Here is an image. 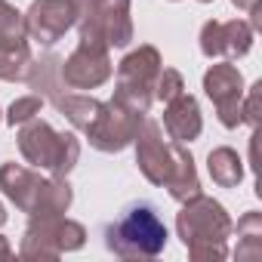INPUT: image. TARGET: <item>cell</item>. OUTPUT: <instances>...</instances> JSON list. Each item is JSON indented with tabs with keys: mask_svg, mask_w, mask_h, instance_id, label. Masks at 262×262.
Segmentation results:
<instances>
[{
	"mask_svg": "<svg viewBox=\"0 0 262 262\" xmlns=\"http://www.w3.org/2000/svg\"><path fill=\"white\" fill-rule=\"evenodd\" d=\"M167 225L151 201H133L105 228V247L120 259H151L167 247Z\"/></svg>",
	"mask_w": 262,
	"mask_h": 262,
	"instance_id": "obj_1",
	"label": "cell"
},
{
	"mask_svg": "<svg viewBox=\"0 0 262 262\" xmlns=\"http://www.w3.org/2000/svg\"><path fill=\"white\" fill-rule=\"evenodd\" d=\"M182 204L185 207L176 219V228L191 259H225V237L231 234V219L225 207L204 194H194Z\"/></svg>",
	"mask_w": 262,
	"mask_h": 262,
	"instance_id": "obj_2",
	"label": "cell"
},
{
	"mask_svg": "<svg viewBox=\"0 0 262 262\" xmlns=\"http://www.w3.org/2000/svg\"><path fill=\"white\" fill-rule=\"evenodd\" d=\"M0 188L19 210L31 216H62L71 204V185L65 182V176L40 179L19 164L0 167Z\"/></svg>",
	"mask_w": 262,
	"mask_h": 262,
	"instance_id": "obj_3",
	"label": "cell"
},
{
	"mask_svg": "<svg viewBox=\"0 0 262 262\" xmlns=\"http://www.w3.org/2000/svg\"><path fill=\"white\" fill-rule=\"evenodd\" d=\"M80 40L102 47H126L133 40L129 0H68Z\"/></svg>",
	"mask_w": 262,
	"mask_h": 262,
	"instance_id": "obj_4",
	"label": "cell"
},
{
	"mask_svg": "<svg viewBox=\"0 0 262 262\" xmlns=\"http://www.w3.org/2000/svg\"><path fill=\"white\" fill-rule=\"evenodd\" d=\"M19 148L22 158L34 167L50 170L53 176H68L80 158V145L71 133H56L47 120H25L19 129Z\"/></svg>",
	"mask_w": 262,
	"mask_h": 262,
	"instance_id": "obj_5",
	"label": "cell"
},
{
	"mask_svg": "<svg viewBox=\"0 0 262 262\" xmlns=\"http://www.w3.org/2000/svg\"><path fill=\"white\" fill-rule=\"evenodd\" d=\"M161 74V53L155 47H139L133 50L117 68V93L114 99L136 108L139 114H148L151 99H155V80Z\"/></svg>",
	"mask_w": 262,
	"mask_h": 262,
	"instance_id": "obj_6",
	"label": "cell"
},
{
	"mask_svg": "<svg viewBox=\"0 0 262 262\" xmlns=\"http://www.w3.org/2000/svg\"><path fill=\"white\" fill-rule=\"evenodd\" d=\"M139 123H142V114L136 108L111 99V102H99V111L83 133H86L90 145L99 151H123L136 139Z\"/></svg>",
	"mask_w": 262,
	"mask_h": 262,
	"instance_id": "obj_7",
	"label": "cell"
},
{
	"mask_svg": "<svg viewBox=\"0 0 262 262\" xmlns=\"http://www.w3.org/2000/svg\"><path fill=\"white\" fill-rule=\"evenodd\" d=\"M86 231L80 222L62 219V216H34V222L25 231L22 241V256L28 259H56L59 253L77 250L83 244Z\"/></svg>",
	"mask_w": 262,
	"mask_h": 262,
	"instance_id": "obj_8",
	"label": "cell"
},
{
	"mask_svg": "<svg viewBox=\"0 0 262 262\" xmlns=\"http://www.w3.org/2000/svg\"><path fill=\"white\" fill-rule=\"evenodd\" d=\"M179 158V142H167L164 139V126L158 120H145L136 129V164L145 173L148 182L164 185L173 173V164Z\"/></svg>",
	"mask_w": 262,
	"mask_h": 262,
	"instance_id": "obj_9",
	"label": "cell"
},
{
	"mask_svg": "<svg viewBox=\"0 0 262 262\" xmlns=\"http://www.w3.org/2000/svg\"><path fill=\"white\" fill-rule=\"evenodd\" d=\"M204 93L213 99L222 126L234 129L237 123H244V114H241V105H244V77H241L237 65H231V62L213 65L204 74Z\"/></svg>",
	"mask_w": 262,
	"mask_h": 262,
	"instance_id": "obj_10",
	"label": "cell"
},
{
	"mask_svg": "<svg viewBox=\"0 0 262 262\" xmlns=\"http://www.w3.org/2000/svg\"><path fill=\"white\" fill-rule=\"evenodd\" d=\"M111 77V59L108 47L80 40V47L62 62V80L71 90H96Z\"/></svg>",
	"mask_w": 262,
	"mask_h": 262,
	"instance_id": "obj_11",
	"label": "cell"
},
{
	"mask_svg": "<svg viewBox=\"0 0 262 262\" xmlns=\"http://www.w3.org/2000/svg\"><path fill=\"white\" fill-rule=\"evenodd\" d=\"M74 25V10L68 0H34L31 10L22 16L25 37L37 40L40 47H53L65 37V31Z\"/></svg>",
	"mask_w": 262,
	"mask_h": 262,
	"instance_id": "obj_12",
	"label": "cell"
},
{
	"mask_svg": "<svg viewBox=\"0 0 262 262\" xmlns=\"http://www.w3.org/2000/svg\"><path fill=\"white\" fill-rule=\"evenodd\" d=\"M250 47H253V28L241 19L207 22L204 31H201V50L210 59H219V56L237 59V56H247Z\"/></svg>",
	"mask_w": 262,
	"mask_h": 262,
	"instance_id": "obj_13",
	"label": "cell"
},
{
	"mask_svg": "<svg viewBox=\"0 0 262 262\" xmlns=\"http://www.w3.org/2000/svg\"><path fill=\"white\" fill-rule=\"evenodd\" d=\"M201 126H204V120H201V108H198V99H194V96L182 93V96H176L173 102H167L164 129L170 133L173 142L182 145V142L198 139V136H201Z\"/></svg>",
	"mask_w": 262,
	"mask_h": 262,
	"instance_id": "obj_14",
	"label": "cell"
},
{
	"mask_svg": "<svg viewBox=\"0 0 262 262\" xmlns=\"http://www.w3.org/2000/svg\"><path fill=\"white\" fill-rule=\"evenodd\" d=\"M31 50L25 34L0 37V80H25L31 68Z\"/></svg>",
	"mask_w": 262,
	"mask_h": 262,
	"instance_id": "obj_15",
	"label": "cell"
},
{
	"mask_svg": "<svg viewBox=\"0 0 262 262\" xmlns=\"http://www.w3.org/2000/svg\"><path fill=\"white\" fill-rule=\"evenodd\" d=\"M164 185H167V191H170L176 201H188V198L201 194V182H198L194 161H191V155H188L182 145H179V158H176V164H173V173H170V179H167Z\"/></svg>",
	"mask_w": 262,
	"mask_h": 262,
	"instance_id": "obj_16",
	"label": "cell"
},
{
	"mask_svg": "<svg viewBox=\"0 0 262 262\" xmlns=\"http://www.w3.org/2000/svg\"><path fill=\"white\" fill-rule=\"evenodd\" d=\"M25 80L37 90V96L56 99V96L62 93V83H65V80H62V62H59L56 56H43L40 62H31Z\"/></svg>",
	"mask_w": 262,
	"mask_h": 262,
	"instance_id": "obj_17",
	"label": "cell"
},
{
	"mask_svg": "<svg viewBox=\"0 0 262 262\" xmlns=\"http://www.w3.org/2000/svg\"><path fill=\"white\" fill-rule=\"evenodd\" d=\"M207 170H210L213 182L222 185V188H234V185L244 179V167H241L237 151H234V148H225V145L210 151V158H207Z\"/></svg>",
	"mask_w": 262,
	"mask_h": 262,
	"instance_id": "obj_18",
	"label": "cell"
},
{
	"mask_svg": "<svg viewBox=\"0 0 262 262\" xmlns=\"http://www.w3.org/2000/svg\"><path fill=\"white\" fill-rule=\"evenodd\" d=\"M237 259H259L262 256V216L247 213L237 219Z\"/></svg>",
	"mask_w": 262,
	"mask_h": 262,
	"instance_id": "obj_19",
	"label": "cell"
},
{
	"mask_svg": "<svg viewBox=\"0 0 262 262\" xmlns=\"http://www.w3.org/2000/svg\"><path fill=\"white\" fill-rule=\"evenodd\" d=\"M53 105L71 120V126H77V129H86L90 126V120L96 117V111H99V102L96 99H90V96H71V93H59L56 99H53Z\"/></svg>",
	"mask_w": 262,
	"mask_h": 262,
	"instance_id": "obj_20",
	"label": "cell"
},
{
	"mask_svg": "<svg viewBox=\"0 0 262 262\" xmlns=\"http://www.w3.org/2000/svg\"><path fill=\"white\" fill-rule=\"evenodd\" d=\"M185 93V83H182V74L173 71V68H161L158 80H155V99L161 102H173L176 96Z\"/></svg>",
	"mask_w": 262,
	"mask_h": 262,
	"instance_id": "obj_21",
	"label": "cell"
},
{
	"mask_svg": "<svg viewBox=\"0 0 262 262\" xmlns=\"http://www.w3.org/2000/svg\"><path fill=\"white\" fill-rule=\"evenodd\" d=\"M40 108H43V96H22V99H16L13 105H10V114H7V123H25V120H31V117H37L40 114Z\"/></svg>",
	"mask_w": 262,
	"mask_h": 262,
	"instance_id": "obj_22",
	"label": "cell"
},
{
	"mask_svg": "<svg viewBox=\"0 0 262 262\" xmlns=\"http://www.w3.org/2000/svg\"><path fill=\"white\" fill-rule=\"evenodd\" d=\"M10 34H25L22 13L16 7H10L7 0H0V37H10Z\"/></svg>",
	"mask_w": 262,
	"mask_h": 262,
	"instance_id": "obj_23",
	"label": "cell"
},
{
	"mask_svg": "<svg viewBox=\"0 0 262 262\" xmlns=\"http://www.w3.org/2000/svg\"><path fill=\"white\" fill-rule=\"evenodd\" d=\"M259 99H262V83H253V86H250L247 102L241 105V114H244V120H247L250 126H256V123H259Z\"/></svg>",
	"mask_w": 262,
	"mask_h": 262,
	"instance_id": "obj_24",
	"label": "cell"
},
{
	"mask_svg": "<svg viewBox=\"0 0 262 262\" xmlns=\"http://www.w3.org/2000/svg\"><path fill=\"white\" fill-rule=\"evenodd\" d=\"M231 4H234V7H241V10H253L259 0H231Z\"/></svg>",
	"mask_w": 262,
	"mask_h": 262,
	"instance_id": "obj_25",
	"label": "cell"
},
{
	"mask_svg": "<svg viewBox=\"0 0 262 262\" xmlns=\"http://www.w3.org/2000/svg\"><path fill=\"white\" fill-rule=\"evenodd\" d=\"M7 222V210H4V204H0V225Z\"/></svg>",
	"mask_w": 262,
	"mask_h": 262,
	"instance_id": "obj_26",
	"label": "cell"
},
{
	"mask_svg": "<svg viewBox=\"0 0 262 262\" xmlns=\"http://www.w3.org/2000/svg\"><path fill=\"white\" fill-rule=\"evenodd\" d=\"M201 4H210V0H201Z\"/></svg>",
	"mask_w": 262,
	"mask_h": 262,
	"instance_id": "obj_27",
	"label": "cell"
}]
</instances>
